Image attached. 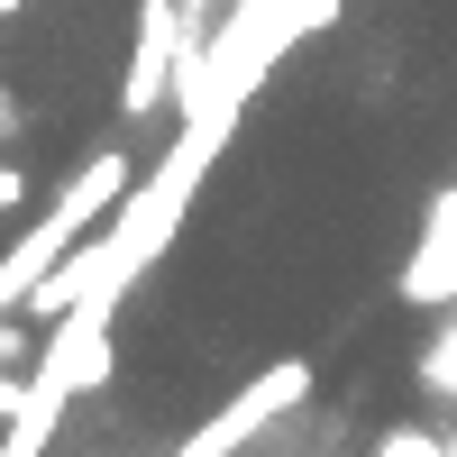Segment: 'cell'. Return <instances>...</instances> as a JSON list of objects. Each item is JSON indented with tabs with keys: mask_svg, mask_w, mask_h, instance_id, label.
I'll use <instances>...</instances> for the list:
<instances>
[{
	"mask_svg": "<svg viewBox=\"0 0 457 457\" xmlns=\"http://www.w3.org/2000/svg\"><path fill=\"white\" fill-rule=\"evenodd\" d=\"M10 120H19V101H10V83H0V129H10Z\"/></svg>",
	"mask_w": 457,
	"mask_h": 457,
	"instance_id": "cell-8",
	"label": "cell"
},
{
	"mask_svg": "<svg viewBox=\"0 0 457 457\" xmlns=\"http://www.w3.org/2000/svg\"><path fill=\"white\" fill-rule=\"evenodd\" d=\"M302 403H312V366H302V357H275L265 375H247V385L228 394V403L211 411L202 430H183L165 457H247V448H256L265 430H275L284 411H302Z\"/></svg>",
	"mask_w": 457,
	"mask_h": 457,
	"instance_id": "cell-4",
	"label": "cell"
},
{
	"mask_svg": "<svg viewBox=\"0 0 457 457\" xmlns=\"http://www.w3.org/2000/svg\"><path fill=\"white\" fill-rule=\"evenodd\" d=\"M19 202H28V174H19V165H0V211H19Z\"/></svg>",
	"mask_w": 457,
	"mask_h": 457,
	"instance_id": "cell-7",
	"label": "cell"
},
{
	"mask_svg": "<svg viewBox=\"0 0 457 457\" xmlns=\"http://www.w3.org/2000/svg\"><path fill=\"white\" fill-rule=\"evenodd\" d=\"M320 28H338V0H228L220 28L202 37L193 73L174 83V120L228 146V137H238V120L256 110L265 73H275L302 37H320Z\"/></svg>",
	"mask_w": 457,
	"mask_h": 457,
	"instance_id": "cell-2",
	"label": "cell"
},
{
	"mask_svg": "<svg viewBox=\"0 0 457 457\" xmlns=\"http://www.w3.org/2000/svg\"><path fill=\"white\" fill-rule=\"evenodd\" d=\"M129 183H137L129 146H101V156H92L83 174H73V183H64V193H55L46 211H37V220L19 228L10 247H0V329H10V312H19V302H28L37 284H46V275H55V265H64L73 247L92 238V228H101L110 211H120V193H129Z\"/></svg>",
	"mask_w": 457,
	"mask_h": 457,
	"instance_id": "cell-3",
	"label": "cell"
},
{
	"mask_svg": "<svg viewBox=\"0 0 457 457\" xmlns=\"http://www.w3.org/2000/svg\"><path fill=\"white\" fill-rule=\"evenodd\" d=\"M202 37L183 28L174 0H146L137 10V37H129V73H120V110L129 120H146V110H174V83L193 73Z\"/></svg>",
	"mask_w": 457,
	"mask_h": 457,
	"instance_id": "cell-5",
	"label": "cell"
},
{
	"mask_svg": "<svg viewBox=\"0 0 457 457\" xmlns=\"http://www.w3.org/2000/svg\"><path fill=\"white\" fill-rule=\"evenodd\" d=\"M19 10H28V0H0V19H19Z\"/></svg>",
	"mask_w": 457,
	"mask_h": 457,
	"instance_id": "cell-9",
	"label": "cell"
},
{
	"mask_svg": "<svg viewBox=\"0 0 457 457\" xmlns=\"http://www.w3.org/2000/svg\"><path fill=\"white\" fill-rule=\"evenodd\" d=\"M421 394L457 403V302H448V320H439V338L421 348Z\"/></svg>",
	"mask_w": 457,
	"mask_h": 457,
	"instance_id": "cell-6",
	"label": "cell"
},
{
	"mask_svg": "<svg viewBox=\"0 0 457 457\" xmlns=\"http://www.w3.org/2000/svg\"><path fill=\"white\" fill-rule=\"evenodd\" d=\"M220 156H228L220 137H202V129L174 120V146L129 183L120 211H110L92 238L19 302V312H28V320H120L129 293L146 284V265H165V247L183 238V220H193V202H202V183H211Z\"/></svg>",
	"mask_w": 457,
	"mask_h": 457,
	"instance_id": "cell-1",
	"label": "cell"
}]
</instances>
